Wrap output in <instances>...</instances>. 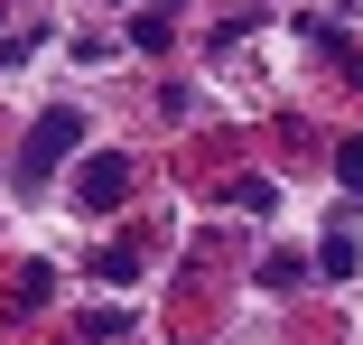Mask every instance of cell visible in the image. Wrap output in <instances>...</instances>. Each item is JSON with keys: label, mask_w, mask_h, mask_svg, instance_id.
I'll return each instance as SVG.
<instances>
[{"label": "cell", "mask_w": 363, "mask_h": 345, "mask_svg": "<svg viewBox=\"0 0 363 345\" xmlns=\"http://www.w3.org/2000/svg\"><path fill=\"white\" fill-rule=\"evenodd\" d=\"M75 141H84V112H38V131H28V150H19V187H47V168H65L75 159Z\"/></svg>", "instance_id": "1"}, {"label": "cell", "mask_w": 363, "mask_h": 345, "mask_svg": "<svg viewBox=\"0 0 363 345\" xmlns=\"http://www.w3.org/2000/svg\"><path fill=\"white\" fill-rule=\"evenodd\" d=\"M121 196H130V159H121V150H94V159L75 168V205H84V215H112Z\"/></svg>", "instance_id": "2"}, {"label": "cell", "mask_w": 363, "mask_h": 345, "mask_svg": "<svg viewBox=\"0 0 363 345\" xmlns=\"http://www.w3.org/2000/svg\"><path fill=\"white\" fill-rule=\"evenodd\" d=\"M354 261H363V252H354V234L335 224V234H326V252H317V270H326V280H354Z\"/></svg>", "instance_id": "3"}, {"label": "cell", "mask_w": 363, "mask_h": 345, "mask_svg": "<svg viewBox=\"0 0 363 345\" xmlns=\"http://www.w3.org/2000/svg\"><path fill=\"white\" fill-rule=\"evenodd\" d=\"M298 280H308V252H270L261 261V290H298Z\"/></svg>", "instance_id": "4"}, {"label": "cell", "mask_w": 363, "mask_h": 345, "mask_svg": "<svg viewBox=\"0 0 363 345\" xmlns=\"http://www.w3.org/2000/svg\"><path fill=\"white\" fill-rule=\"evenodd\" d=\"M47 299H56V270L28 261V270H19V308H47Z\"/></svg>", "instance_id": "5"}, {"label": "cell", "mask_w": 363, "mask_h": 345, "mask_svg": "<svg viewBox=\"0 0 363 345\" xmlns=\"http://www.w3.org/2000/svg\"><path fill=\"white\" fill-rule=\"evenodd\" d=\"M233 205H242V215H270L279 187H270V177H233Z\"/></svg>", "instance_id": "6"}, {"label": "cell", "mask_w": 363, "mask_h": 345, "mask_svg": "<svg viewBox=\"0 0 363 345\" xmlns=\"http://www.w3.org/2000/svg\"><path fill=\"white\" fill-rule=\"evenodd\" d=\"M130 47L159 56V47H168V10H140V19H130Z\"/></svg>", "instance_id": "7"}, {"label": "cell", "mask_w": 363, "mask_h": 345, "mask_svg": "<svg viewBox=\"0 0 363 345\" xmlns=\"http://www.w3.org/2000/svg\"><path fill=\"white\" fill-rule=\"evenodd\" d=\"M335 177H345V187H354V196H363V131H354V141H345V150H335Z\"/></svg>", "instance_id": "8"}]
</instances>
